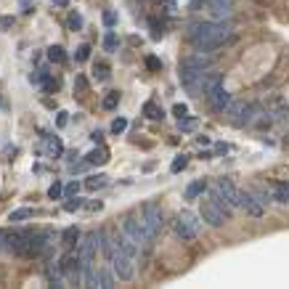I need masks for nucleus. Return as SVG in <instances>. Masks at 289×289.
Here are the masks:
<instances>
[{
  "instance_id": "obj_46",
  "label": "nucleus",
  "mask_w": 289,
  "mask_h": 289,
  "mask_svg": "<svg viewBox=\"0 0 289 289\" xmlns=\"http://www.w3.org/2000/svg\"><path fill=\"white\" fill-rule=\"evenodd\" d=\"M90 138L96 141V143H101V138H104V133H101V130H93V133H90Z\"/></svg>"
},
{
  "instance_id": "obj_23",
  "label": "nucleus",
  "mask_w": 289,
  "mask_h": 289,
  "mask_svg": "<svg viewBox=\"0 0 289 289\" xmlns=\"http://www.w3.org/2000/svg\"><path fill=\"white\" fill-rule=\"evenodd\" d=\"M93 77H96L98 82L109 80V64H104V61H101V64H96V67H93Z\"/></svg>"
},
{
  "instance_id": "obj_40",
  "label": "nucleus",
  "mask_w": 289,
  "mask_h": 289,
  "mask_svg": "<svg viewBox=\"0 0 289 289\" xmlns=\"http://www.w3.org/2000/svg\"><path fill=\"white\" fill-rule=\"evenodd\" d=\"M43 85H45V90H48V93H53V90H59V80H53V77H45V82H43Z\"/></svg>"
},
{
  "instance_id": "obj_20",
  "label": "nucleus",
  "mask_w": 289,
  "mask_h": 289,
  "mask_svg": "<svg viewBox=\"0 0 289 289\" xmlns=\"http://www.w3.org/2000/svg\"><path fill=\"white\" fill-rule=\"evenodd\" d=\"M104 186H106V175H90V178L85 181L88 191H98V189H104Z\"/></svg>"
},
{
  "instance_id": "obj_4",
  "label": "nucleus",
  "mask_w": 289,
  "mask_h": 289,
  "mask_svg": "<svg viewBox=\"0 0 289 289\" xmlns=\"http://www.w3.org/2000/svg\"><path fill=\"white\" fill-rule=\"evenodd\" d=\"M141 223H143V228H146L149 239H154V236L162 231V212L154 207V204H146L141 212Z\"/></svg>"
},
{
  "instance_id": "obj_36",
  "label": "nucleus",
  "mask_w": 289,
  "mask_h": 289,
  "mask_svg": "<svg viewBox=\"0 0 289 289\" xmlns=\"http://www.w3.org/2000/svg\"><path fill=\"white\" fill-rule=\"evenodd\" d=\"M45 72H35V75H29V82H32V85H43V82H45Z\"/></svg>"
},
{
  "instance_id": "obj_17",
  "label": "nucleus",
  "mask_w": 289,
  "mask_h": 289,
  "mask_svg": "<svg viewBox=\"0 0 289 289\" xmlns=\"http://www.w3.org/2000/svg\"><path fill=\"white\" fill-rule=\"evenodd\" d=\"M178 218H181L183 223H189V225H191V228L197 231V234L202 231V223H199V220H202V215H194L191 210H183V212L178 215Z\"/></svg>"
},
{
  "instance_id": "obj_1",
  "label": "nucleus",
  "mask_w": 289,
  "mask_h": 289,
  "mask_svg": "<svg viewBox=\"0 0 289 289\" xmlns=\"http://www.w3.org/2000/svg\"><path fill=\"white\" fill-rule=\"evenodd\" d=\"M234 35V27L228 19H223V22H194L189 27V37L191 43L197 45V50H215L220 48L225 40H231Z\"/></svg>"
},
{
  "instance_id": "obj_48",
  "label": "nucleus",
  "mask_w": 289,
  "mask_h": 289,
  "mask_svg": "<svg viewBox=\"0 0 289 289\" xmlns=\"http://www.w3.org/2000/svg\"><path fill=\"white\" fill-rule=\"evenodd\" d=\"M3 244H6V231H0V250H3Z\"/></svg>"
},
{
  "instance_id": "obj_3",
  "label": "nucleus",
  "mask_w": 289,
  "mask_h": 289,
  "mask_svg": "<svg viewBox=\"0 0 289 289\" xmlns=\"http://www.w3.org/2000/svg\"><path fill=\"white\" fill-rule=\"evenodd\" d=\"M109 263H111V271H114V276L120 281H130V278L136 276V257L122 252L120 247H117V252L109 257Z\"/></svg>"
},
{
  "instance_id": "obj_37",
  "label": "nucleus",
  "mask_w": 289,
  "mask_h": 289,
  "mask_svg": "<svg viewBox=\"0 0 289 289\" xmlns=\"http://www.w3.org/2000/svg\"><path fill=\"white\" fill-rule=\"evenodd\" d=\"M172 114L181 120V117H186V114H189V106H186V104H175V106H172Z\"/></svg>"
},
{
  "instance_id": "obj_45",
  "label": "nucleus",
  "mask_w": 289,
  "mask_h": 289,
  "mask_svg": "<svg viewBox=\"0 0 289 289\" xmlns=\"http://www.w3.org/2000/svg\"><path fill=\"white\" fill-rule=\"evenodd\" d=\"M101 207H104V202H90V204H88L90 212H96V210H101Z\"/></svg>"
},
{
  "instance_id": "obj_47",
  "label": "nucleus",
  "mask_w": 289,
  "mask_h": 289,
  "mask_svg": "<svg viewBox=\"0 0 289 289\" xmlns=\"http://www.w3.org/2000/svg\"><path fill=\"white\" fill-rule=\"evenodd\" d=\"M215 151H218V154H228V143H218V146H215Z\"/></svg>"
},
{
  "instance_id": "obj_19",
  "label": "nucleus",
  "mask_w": 289,
  "mask_h": 289,
  "mask_svg": "<svg viewBox=\"0 0 289 289\" xmlns=\"http://www.w3.org/2000/svg\"><path fill=\"white\" fill-rule=\"evenodd\" d=\"M143 117H149V120H162L164 117V111L154 104V101H149V104H143Z\"/></svg>"
},
{
  "instance_id": "obj_16",
  "label": "nucleus",
  "mask_w": 289,
  "mask_h": 289,
  "mask_svg": "<svg viewBox=\"0 0 289 289\" xmlns=\"http://www.w3.org/2000/svg\"><path fill=\"white\" fill-rule=\"evenodd\" d=\"M204 189H207V183H204V181H194V183L189 186V189H186L183 197L189 199V202H194L197 197H202V194H204Z\"/></svg>"
},
{
  "instance_id": "obj_9",
  "label": "nucleus",
  "mask_w": 289,
  "mask_h": 289,
  "mask_svg": "<svg viewBox=\"0 0 289 289\" xmlns=\"http://www.w3.org/2000/svg\"><path fill=\"white\" fill-rule=\"evenodd\" d=\"M207 11L212 14L215 22H223L234 11V0H207Z\"/></svg>"
},
{
  "instance_id": "obj_18",
  "label": "nucleus",
  "mask_w": 289,
  "mask_h": 289,
  "mask_svg": "<svg viewBox=\"0 0 289 289\" xmlns=\"http://www.w3.org/2000/svg\"><path fill=\"white\" fill-rule=\"evenodd\" d=\"M85 162L88 164H106L109 162V154H106V149H93L88 157H85Z\"/></svg>"
},
{
  "instance_id": "obj_39",
  "label": "nucleus",
  "mask_w": 289,
  "mask_h": 289,
  "mask_svg": "<svg viewBox=\"0 0 289 289\" xmlns=\"http://www.w3.org/2000/svg\"><path fill=\"white\" fill-rule=\"evenodd\" d=\"M67 122H69V114L67 111H59L56 114V128H67Z\"/></svg>"
},
{
  "instance_id": "obj_24",
  "label": "nucleus",
  "mask_w": 289,
  "mask_h": 289,
  "mask_svg": "<svg viewBox=\"0 0 289 289\" xmlns=\"http://www.w3.org/2000/svg\"><path fill=\"white\" fill-rule=\"evenodd\" d=\"M29 218H32V210H14L11 212V218H8V220H11V223H19V220H29Z\"/></svg>"
},
{
  "instance_id": "obj_33",
  "label": "nucleus",
  "mask_w": 289,
  "mask_h": 289,
  "mask_svg": "<svg viewBox=\"0 0 289 289\" xmlns=\"http://www.w3.org/2000/svg\"><path fill=\"white\" fill-rule=\"evenodd\" d=\"M75 59H77V61H88V59H90V45H80L77 53H75Z\"/></svg>"
},
{
  "instance_id": "obj_49",
  "label": "nucleus",
  "mask_w": 289,
  "mask_h": 289,
  "mask_svg": "<svg viewBox=\"0 0 289 289\" xmlns=\"http://www.w3.org/2000/svg\"><path fill=\"white\" fill-rule=\"evenodd\" d=\"M53 3H59V6H67V0H53Z\"/></svg>"
},
{
  "instance_id": "obj_50",
  "label": "nucleus",
  "mask_w": 289,
  "mask_h": 289,
  "mask_svg": "<svg viewBox=\"0 0 289 289\" xmlns=\"http://www.w3.org/2000/svg\"><path fill=\"white\" fill-rule=\"evenodd\" d=\"M284 138H286V141H289V130H286V136H284Z\"/></svg>"
},
{
  "instance_id": "obj_42",
  "label": "nucleus",
  "mask_w": 289,
  "mask_h": 289,
  "mask_svg": "<svg viewBox=\"0 0 289 289\" xmlns=\"http://www.w3.org/2000/svg\"><path fill=\"white\" fill-rule=\"evenodd\" d=\"M114 22H117L114 11H106V14H104V24H106V27H114Z\"/></svg>"
},
{
  "instance_id": "obj_26",
  "label": "nucleus",
  "mask_w": 289,
  "mask_h": 289,
  "mask_svg": "<svg viewBox=\"0 0 289 289\" xmlns=\"http://www.w3.org/2000/svg\"><path fill=\"white\" fill-rule=\"evenodd\" d=\"M178 128H181L183 133H191V130H197V120H194V117H181Z\"/></svg>"
},
{
  "instance_id": "obj_27",
  "label": "nucleus",
  "mask_w": 289,
  "mask_h": 289,
  "mask_svg": "<svg viewBox=\"0 0 289 289\" xmlns=\"http://www.w3.org/2000/svg\"><path fill=\"white\" fill-rule=\"evenodd\" d=\"M75 93H77V96H85V93H88V80H85V75H77V80H75Z\"/></svg>"
},
{
  "instance_id": "obj_34",
  "label": "nucleus",
  "mask_w": 289,
  "mask_h": 289,
  "mask_svg": "<svg viewBox=\"0 0 289 289\" xmlns=\"http://www.w3.org/2000/svg\"><path fill=\"white\" fill-rule=\"evenodd\" d=\"M101 286H104V289H111V286H114V278H111L109 271H101Z\"/></svg>"
},
{
  "instance_id": "obj_6",
  "label": "nucleus",
  "mask_w": 289,
  "mask_h": 289,
  "mask_svg": "<svg viewBox=\"0 0 289 289\" xmlns=\"http://www.w3.org/2000/svg\"><path fill=\"white\" fill-rule=\"evenodd\" d=\"M122 231H125L138 247H141V244H146V242H151V239H149V234H146V228H143V223H141V218H133V215L122 220Z\"/></svg>"
},
{
  "instance_id": "obj_13",
  "label": "nucleus",
  "mask_w": 289,
  "mask_h": 289,
  "mask_svg": "<svg viewBox=\"0 0 289 289\" xmlns=\"http://www.w3.org/2000/svg\"><path fill=\"white\" fill-rule=\"evenodd\" d=\"M172 228H175V236H178V239H186V242H189V239H197V236H199V234L194 231V228H191L189 223H183L181 218H178V220L172 223Z\"/></svg>"
},
{
  "instance_id": "obj_44",
  "label": "nucleus",
  "mask_w": 289,
  "mask_h": 289,
  "mask_svg": "<svg viewBox=\"0 0 289 289\" xmlns=\"http://www.w3.org/2000/svg\"><path fill=\"white\" fill-rule=\"evenodd\" d=\"M11 24H14V19H8V16H3V19H0V29H8Z\"/></svg>"
},
{
  "instance_id": "obj_21",
  "label": "nucleus",
  "mask_w": 289,
  "mask_h": 289,
  "mask_svg": "<svg viewBox=\"0 0 289 289\" xmlns=\"http://www.w3.org/2000/svg\"><path fill=\"white\" fill-rule=\"evenodd\" d=\"M48 59L53 61V64H64V61H67L64 48H61V45H50V48H48Z\"/></svg>"
},
{
  "instance_id": "obj_29",
  "label": "nucleus",
  "mask_w": 289,
  "mask_h": 289,
  "mask_svg": "<svg viewBox=\"0 0 289 289\" xmlns=\"http://www.w3.org/2000/svg\"><path fill=\"white\" fill-rule=\"evenodd\" d=\"M117 104H120V93H106V98H104V109H117Z\"/></svg>"
},
{
  "instance_id": "obj_41",
  "label": "nucleus",
  "mask_w": 289,
  "mask_h": 289,
  "mask_svg": "<svg viewBox=\"0 0 289 289\" xmlns=\"http://www.w3.org/2000/svg\"><path fill=\"white\" fill-rule=\"evenodd\" d=\"M151 35H154V40H159L164 35V27H159L157 22H151Z\"/></svg>"
},
{
  "instance_id": "obj_14",
  "label": "nucleus",
  "mask_w": 289,
  "mask_h": 289,
  "mask_svg": "<svg viewBox=\"0 0 289 289\" xmlns=\"http://www.w3.org/2000/svg\"><path fill=\"white\" fill-rule=\"evenodd\" d=\"M271 197H273L278 204H289V183H286V181H278V183L273 186Z\"/></svg>"
},
{
  "instance_id": "obj_38",
  "label": "nucleus",
  "mask_w": 289,
  "mask_h": 289,
  "mask_svg": "<svg viewBox=\"0 0 289 289\" xmlns=\"http://www.w3.org/2000/svg\"><path fill=\"white\" fill-rule=\"evenodd\" d=\"M146 67H149L151 72H157V69H162V61H159L157 56H149V59H146Z\"/></svg>"
},
{
  "instance_id": "obj_35",
  "label": "nucleus",
  "mask_w": 289,
  "mask_h": 289,
  "mask_svg": "<svg viewBox=\"0 0 289 289\" xmlns=\"http://www.w3.org/2000/svg\"><path fill=\"white\" fill-rule=\"evenodd\" d=\"M61 194H64V186H61V183H53V186L48 189V197H50V199H59Z\"/></svg>"
},
{
  "instance_id": "obj_5",
  "label": "nucleus",
  "mask_w": 289,
  "mask_h": 289,
  "mask_svg": "<svg viewBox=\"0 0 289 289\" xmlns=\"http://www.w3.org/2000/svg\"><path fill=\"white\" fill-rule=\"evenodd\" d=\"M202 220L204 223H210V225H215V228H218V225H223L225 223V210L220 207L218 202H212V199H207V202H202Z\"/></svg>"
},
{
  "instance_id": "obj_28",
  "label": "nucleus",
  "mask_w": 289,
  "mask_h": 289,
  "mask_svg": "<svg viewBox=\"0 0 289 289\" xmlns=\"http://www.w3.org/2000/svg\"><path fill=\"white\" fill-rule=\"evenodd\" d=\"M67 24H69V29H82V24H85V22H82V16L77 11H72L69 19H67Z\"/></svg>"
},
{
  "instance_id": "obj_22",
  "label": "nucleus",
  "mask_w": 289,
  "mask_h": 289,
  "mask_svg": "<svg viewBox=\"0 0 289 289\" xmlns=\"http://www.w3.org/2000/svg\"><path fill=\"white\" fill-rule=\"evenodd\" d=\"M48 154L50 157H59V154H64V143H61L59 138H48Z\"/></svg>"
},
{
  "instance_id": "obj_32",
  "label": "nucleus",
  "mask_w": 289,
  "mask_h": 289,
  "mask_svg": "<svg viewBox=\"0 0 289 289\" xmlns=\"http://www.w3.org/2000/svg\"><path fill=\"white\" fill-rule=\"evenodd\" d=\"M104 48H106V50H114V48H117V35H114V32H106V35H104Z\"/></svg>"
},
{
  "instance_id": "obj_15",
  "label": "nucleus",
  "mask_w": 289,
  "mask_h": 289,
  "mask_svg": "<svg viewBox=\"0 0 289 289\" xmlns=\"http://www.w3.org/2000/svg\"><path fill=\"white\" fill-rule=\"evenodd\" d=\"M77 242H80V231L75 228V225H69V228L61 231V244H64L67 250H72V247H75Z\"/></svg>"
},
{
  "instance_id": "obj_10",
  "label": "nucleus",
  "mask_w": 289,
  "mask_h": 289,
  "mask_svg": "<svg viewBox=\"0 0 289 289\" xmlns=\"http://www.w3.org/2000/svg\"><path fill=\"white\" fill-rule=\"evenodd\" d=\"M234 207H242V210H247L250 215H263V207L255 202V194H247V191H236V202H234Z\"/></svg>"
},
{
  "instance_id": "obj_7",
  "label": "nucleus",
  "mask_w": 289,
  "mask_h": 289,
  "mask_svg": "<svg viewBox=\"0 0 289 289\" xmlns=\"http://www.w3.org/2000/svg\"><path fill=\"white\" fill-rule=\"evenodd\" d=\"M104 239L101 234H96V231H90V234H85V239L80 242V257H82V263H90L93 260V255H96V250H98V242Z\"/></svg>"
},
{
  "instance_id": "obj_8",
  "label": "nucleus",
  "mask_w": 289,
  "mask_h": 289,
  "mask_svg": "<svg viewBox=\"0 0 289 289\" xmlns=\"http://www.w3.org/2000/svg\"><path fill=\"white\" fill-rule=\"evenodd\" d=\"M207 101H210V106L215 109V111H225V106L231 104V93L225 90L223 85H218V88H212L210 93H207Z\"/></svg>"
},
{
  "instance_id": "obj_31",
  "label": "nucleus",
  "mask_w": 289,
  "mask_h": 289,
  "mask_svg": "<svg viewBox=\"0 0 289 289\" xmlns=\"http://www.w3.org/2000/svg\"><path fill=\"white\" fill-rule=\"evenodd\" d=\"M186 164H189V157L183 154V157H175V162L170 164V170L172 172H181V170H186Z\"/></svg>"
},
{
  "instance_id": "obj_11",
  "label": "nucleus",
  "mask_w": 289,
  "mask_h": 289,
  "mask_svg": "<svg viewBox=\"0 0 289 289\" xmlns=\"http://www.w3.org/2000/svg\"><path fill=\"white\" fill-rule=\"evenodd\" d=\"M24 242H27V234H6L3 250L11 252V255H22L24 252Z\"/></svg>"
},
{
  "instance_id": "obj_2",
  "label": "nucleus",
  "mask_w": 289,
  "mask_h": 289,
  "mask_svg": "<svg viewBox=\"0 0 289 289\" xmlns=\"http://www.w3.org/2000/svg\"><path fill=\"white\" fill-rule=\"evenodd\" d=\"M225 114L231 117V122L236 128H247V125H255L257 117H260V109L255 104H244V101H231L225 106Z\"/></svg>"
},
{
  "instance_id": "obj_25",
  "label": "nucleus",
  "mask_w": 289,
  "mask_h": 289,
  "mask_svg": "<svg viewBox=\"0 0 289 289\" xmlns=\"http://www.w3.org/2000/svg\"><path fill=\"white\" fill-rule=\"evenodd\" d=\"M125 130H128V117H117L111 122V133H114V136H120V133H125Z\"/></svg>"
},
{
  "instance_id": "obj_12",
  "label": "nucleus",
  "mask_w": 289,
  "mask_h": 289,
  "mask_svg": "<svg viewBox=\"0 0 289 289\" xmlns=\"http://www.w3.org/2000/svg\"><path fill=\"white\" fill-rule=\"evenodd\" d=\"M210 61H212V56H207V50H199V53H191L189 59L183 61V67H189V69H199V72H204L210 67Z\"/></svg>"
},
{
  "instance_id": "obj_30",
  "label": "nucleus",
  "mask_w": 289,
  "mask_h": 289,
  "mask_svg": "<svg viewBox=\"0 0 289 289\" xmlns=\"http://www.w3.org/2000/svg\"><path fill=\"white\" fill-rule=\"evenodd\" d=\"M82 207H85V204H82L80 197H72V199L64 204V210H67V212H77V210H82Z\"/></svg>"
},
{
  "instance_id": "obj_43",
  "label": "nucleus",
  "mask_w": 289,
  "mask_h": 289,
  "mask_svg": "<svg viewBox=\"0 0 289 289\" xmlns=\"http://www.w3.org/2000/svg\"><path fill=\"white\" fill-rule=\"evenodd\" d=\"M64 191L69 194V197H77V191H80V183H77V181H75V183H69V186H67Z\"/></svg>"
}]
</instances>
